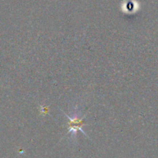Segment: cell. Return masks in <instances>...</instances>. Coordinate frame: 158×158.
<instances>
[{
    "instance_id": "6da1fadb",
    "label": "cell",
    "mask_w": 158,
    "mask_h": 158,
    "mask_svg": "<svg viewBox=\"0 0 158 158\" xmlns=\"http://www.w3.org/2000/svg\"><path fill=\"white\" fill-rule=\"evenodd\" d=\"M64 114L66 115V116L69 120V133L73 132V134L76 136L77 135V130H80V131L85 135L87 136V134L83 131V130L82 129V126H84L85 124L84 122L83 121V118H80L79 116L77 115H74L73 117H71L69 115H67L66 113H64Z\"/></svg>"
}]
</instances>
